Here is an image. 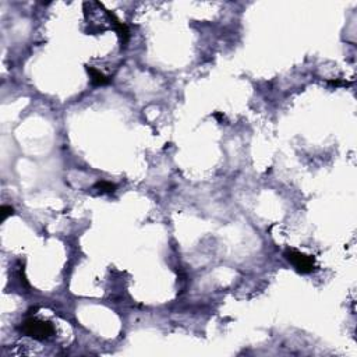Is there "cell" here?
<instances>
[{"instance_id": "cell-1", "label": "cell", "mask_w": 357, "mask_h": 357, "mask_svg": "<svg viewBox=\"0 0 357 357\" xmlns=\"http://www.w3.org/2000/svg\"><path fill=\"white\" fill-rule=\"evenodd\" d=\"M22 332L25 335H28L31 338L37 339V340H45L49 336L53 335L55 329L52 327V324L45 322V321H41L37 318H28L24 324H22Z\"/></svg>"}, {"instance_id": "cell-2", "label": "cell", "mask_w": 357, "mask_h": 357, "mask_svg": "<svg viewBox=\"0 0 357 357\" xmlns=\"http://www.w3.org/2000/svg\"><path fill=\"white\" fill-rule=\"evenodd\" d=\"M283 255L300 273H310L314 271V258L311 255L303 254L294 249H288L283 252Z\"/></svg>"}, {"instance_id": "cell-3", "label": "cell", "mask_w": 357, "mask_h": 357, "mask_svg": "<svg viewBox=\"0 0 357 357\" xmlns=\"http://www.w3.org/2000/svg\"><path fill=\"white\" fill-rule=\"evenodd\" d=\"M105 11H106L109 20L113 22V25H115V28H116L117 35H119V39H120V43H122V48H126L127 43H128V39H130V31L127 28V25L123 24L120 20L117 19L116 16H115V13H112V11H109V10L106 9H105Z\"/></svg>"}, {"instance_id": "cell-4", "label": "cell", "mask_w": 357, "mask_h": 357, "mask_svg": "<svg viewBox=\"0 0 357 357\" xmlns=\"http://www.w3.org/2000/svg\"><path fill=\"white\" fill-rule=\"evenodd\" d=\"M85 70L88 71V74L91 76V83L94 87H104L110 83V78L106 77L105 74H102L99 70L95 67H91V66H85Z\"/></svg>"}, {"instance_id": "cell-5", "label": "cell", "mask_w": 357, "mask_h": 357, "mask_svg": "<svg viewBox=\"0 0 357 357\" xmlns=\"http://www.w3.org/2000/svg\"><path fill=\"white\" fill-rule=\"evenodd\" d=\"M95 189H98L101 193H115L116 191V186L113 183H109V182H105V180H101L95 184Z\"/></svg>"}, {"instance_id": "cell-6", "label": "cell", "mask_w": 357, "mask_h": 357, "mask_svg": "<svg viewBox=\"0 0 357 357\" xmlns=\"http://www.w3.org/2000/svg\"><path fill=\"white\" fill-rule=\"evenodd\" d=\"M0 212H1V221H6L9 216H11V215L14 213V210H13L10 205H1Z\"/></svg>"}, {"instance_id": "cell-7", "label": "cell", "mask_w": 357, "mask_h": 357, "mask_svg": "<svg viewBox=\"0 0 357 357\" xmlns=\"http://www.w3.org/2000/svg\"><path fill=\"white\" fill-rule=\"evenodd\" d=\"M328 84L335 85V87H339V85H348V83H345V81H338V80H329Z\"/></svg>"}]
</instances>
